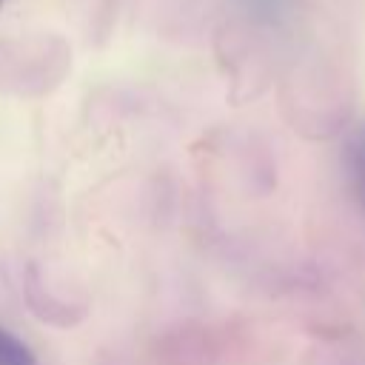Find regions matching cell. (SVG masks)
Listing matches in <instances>:
<instances>
[{
	"label": "cell",
	"instance_id": "cell-1",
	"mask_svg": "<svg viewBox=\"0 0 365 365\" xmlns=\"http://www.w3.org/2000/svg\"><path fill=\"white\" fill-rule=\"evenodd\" d=\"M345 174H348L354 200L365 211V125L356 128L345 143Z\"/></svg>",
	"mask_w": 365,
	"mask_h": 365
},
{
	"label": "cell",
	"instance_id": "cell-2",
	"mask_svg": "<svg viewBox=\"0 0 365 365\" xmlns=\"http://www.w3.org/2000/svg\"><path fill=\"white\" fill-rule=\"evenodd\" d=\"M0 365H37L31 348L0 325Z\"/></svg>",
	"mask_w": 365,
	"mask_h": 365
},
{
	"label": "cell",
	"instance_id": "cell-3",
	"mask_svg": "<svg viewBox=\"0 0 365 365\" xmlns=\"http://www.w3.org/2000/svg\"><path fill=\"white\" fill-rule=\"evenodd\" d=\"M0 3H3V0H0Z\"/></svg>",
	"mask_w": 365,
	"mask_h": 365
}]
</instances>
